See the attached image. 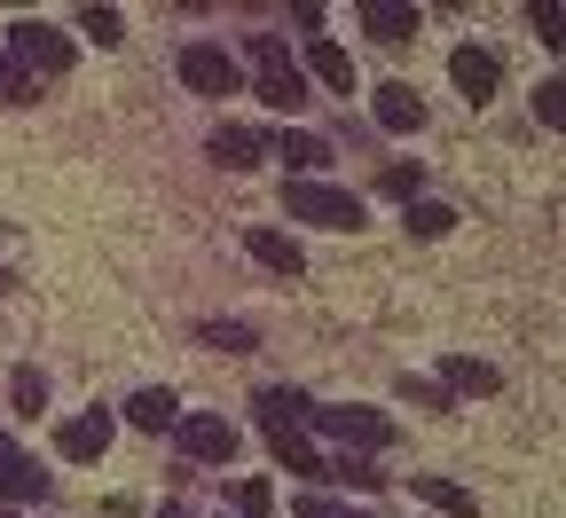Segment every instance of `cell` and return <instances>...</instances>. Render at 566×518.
Returning <instances> with one entry per match:
<instances>
[{
	"label": "cell",
	"instance_id": "1",
	"mask_svg": "<svg viewBox=\"0 0 566 518\" xmlns=\"http://www.w3.org/2000/svg\"><path fill=\"white\" fill-rule=\"evenodd\" d=\"M307 424H315V432L331 440L338 456H363V464H370L378 448H394V416H378V409H363V401H338V409H315Z\"/></svg>",
	"mask_w": 566,
	"mask_h": 518
},
{
	"label": "cell",
	"instance_id": "2",
	"mask_svg": "<svg viewBox=\"0 0 566 518\" xmlns=\"http://www.w3.org/2000/svg\"><path fill=\"white\" fill-rule=\"evenodd\" d=\"M244 55H252V87H260V103H283V110L307 103V71H300V55L283 47L275 32H252Z\"/></svg>",
	"mask_w": 566,
	"mask_h": 518
},
{
	"label": "cell",
	"instance_id": "3",
	"mask_svg": "<svg viewBox=\"0 0 566 518\" xmlns=\"http://www.w3.org/2000/svg\"><path fill=\"white\" fill-rule=\"evenodd\" d=\"M0 55H9L17 71H32V80H63L80 47H71V32H63V24H48V17H24V24L9 32V47H0Z\"/></svg>",
	"mask_w": 566,
	"mask_h": 518
},
{
	"label": "cell",
	"instance_id": "4",
	"mask_svg": "<svg viewBox=\"0 0 566 518\" xmlns=\"http://www.w3.org/2000/svg\"><path fill=\"white\" fill-rule=\"evenodd\" d=\"M283 212L307 220V229H363V197L331 181H283Z\"/></svg>",
	"mask_w": 566,
	"mask_h": 518
},
{
	"label": "cell",
	"instance_id": "5",
	"mask_svg": "<svg viewBox=\"0 0 566 518\" xmlns=\"http://www.w3.org/2000/svg\"><path fill=\"white\" fill-rule=\"evenodd\" d=\"M174 71H181V87H189V95H205V103L237 95V80H244V71H237V55H229L221 40H189Z\"/></svg>",
	"mask_w": 566,
	"mask_h": 518
},
{
	"label": "cell",
	"instance_id": "6",
	"mask_svg": "<svg viewBox=\"0 0 566 518\" xmlns=\"http://www.w3.org/2000/svg\"><path fill=\"white\" fill-rule=\"evenodd\" d=\"M111 432H118V416H111V409H87V416H63L55 448H63L71 464H103V456H111Z\"/></svg>",
	"mask_w": 566,
	"mask_h": 518
},
{
	"label": "cell",
	"instance_id": "7",
	"mask_svg": "<svg viewBox=\"0 0 566 518\" xmlns=\"http://www.w3.org/2000/svg\"><path fill=\"white\" fill-rule=\"evenodd\" d=\"M449 80H457V95H464V103H488L495 87H504V63H495V47L464 40V47L449 55Z\"/></svg>",
	"mask_w": 566,
	"mask_h": 518
},
{
	"label": "cell",
	"instance_id": "8",
	"mask_svg": "<svg viewBox=\"0 0 566 518\" xmlns=\"http://www.w3.org/2000/svg\"><path fill=\"white\" fill-rule=\"evenodd\" d=\"M174 432H181V456L189 464H229L237 456V424L229 416H181Z\"/></svg>",
	"mask_w": 566,
	"mask_h": 518
},
{
	"label": "cell",
	"instance_id": "9",
	"mask_svg": "<svg viewBox=\"0 0 566 518\" xmlns=\"http://www.w3.org/2000/svg\"><path fill=\"white\" fill-rule=\"evenodd\" d=\"M9 503H48V472L0 432V510H9Z\"/></svg>",
	"mask_w": 566,
	"mask_h": 518
},
{
	"label": "cell",
	"instance_id": "10",
	"mask_svg": "<svg viewBox=\"0 0 566 518\" xmlns=\"http://www.w3.org/2000/svg\"><path fill=\"white\" fill-rule=\"evenodd\" d=\"M268 158H283V166H292V181H323V166H331V141H323V134H300V126H283V134H268Z\"/></svg>",
	"mask_w": 566,
	"mask_h": 518
},
{
	"label": "cell",
	"instance_id": "11",
	"mask_svg": "<svg viewBox=\"0 0 566 518\" xmlns=\"http://www.w3.org/2000/svg\"><path fill=\"white\" fill-rule=\"evenodd\" d=\"M252 416H260V432H268V440H283V432H307L315 401H307V393H292V385H268V393L252 401Z\"/></svg>",
	"mask_w": 566,
	"mask_h": 518
},
{
	"label": "cell",
	"instance_id": "12",
	"mask_svg": "<svg viewBox=\"0 0 566 518\" xmlns=\"http://www.w3.org/2000/svg\"><path fill=\"white\" fill-rule=\"evenodd\" d=\"M212 166H229V173L268 166V126H212Z\"/></svg>",
	"mask_w": 566,
	"mask_h": 518
},
{
	"label": "cell",
	"instance_id": "13",
	"mask_svg": "<svg viewBox=\"0 0 566 518\" xmlns=\"http://www.w3.org/2000/svg\"><path fill=\"white\" fill-rule=\"evenodd\" d=\"M244 252H252L268 275H300V267H307L300 236H283V229H244Z\"/></svg>",
	"mask_w": 566,
	"mask_h": 518
},
{
	"label": "cell",
	"instance_id": "14",
	"mask_svg": "<svg viewBox=\"0 0 566 518\" xmlns=\"http://www.w3.org/2000/svg\"><path fill=\"white\" fill-rule=\"evenodd\" d=\"M363 32L401 47V40H417V9H409V0H363Z\"/></svg>",
	"mask_w": 566,
	"mask_h": 518
},
{
	"label": "cell",
	"instance_id": "15",
	"mask_svg": "<svg viewBox=\"0 0 566 518\" xmlns=\"http://www.w3.org/2000/svg\"><path fill=\"white\" fill-rule=\"evenodd\" d=\"M300 71H315L331 95H354V55H346L338 40H307V63H300Z\"/></svg>",
	"mask_w": 566,
	"mask_h": 518
},
{
	"label": "cell",
	"instance_id": "16",
	"mask_svg": "<svg viewBox=\"0 0 566 518\" xmlns=\"http://www.w3.org/2000/svg\"><path fill=\"white\" fill-rule=\"evenodd\" d=\"M378 126H386V134H417V126H424V103H417V87L386 80V87H378Z\"/></svg>",
	"mask_w": 566,
	"mask_h": 518
},
{
	"label": "cell",
	"instance_id": "17",
	"mask_svg": "<svg viewBox=\"0 0 566 518\" xmlns=\"http://www.w3.org/2000/svg\"><path fill=\"white\" fill-rule=\"evenodd\" d=\"M504 378H495L488 361H472V353H441V393H495Z\"/></svg>",
	"mask_w": 566,
	"mask_h": 518
},
{
	"label": "cell",
	"instance_id": "18",
	"mask_svg": "<svg viewBox=\"0 0 566 518\" xmlns=\"http://www.w3.org/2000/svg\"><path fill=\"white\" fill-rule=\"evenodd\" d=\"M126 424H142V432H174V424H181V401H174L166 385H150V393L126 401Z\"/></svg>",
	"mask_w": 566,
	"mask_h": 518
},
{
	"label": "cell",
	"instance_id": "19",
	"mask_svg": "<svg viewBox=\"0 0 566 518\" xmlns=\"http://www.w3.org/2000/svg\"><path fill=\"white\" fill-rule=\"evenodd\" d=\"M275 456H283V464H292L300 479H331V456L315 448V440H307V432H283V440H275Z\"/></svg>",
	"mask_w": 566,
	"mask_h": 518
},
{
	"label": "cell",
	"instance_id": "20",
	"mask_svg": "<svg viewBox=\"0 0 566 518\" xmlns=\"http://www.w3.org/2000/svg\"><path fill=\"white\" fill-rule=\"evenodd\" d=\"M401 229L433 244V236H449V229H457V212H449V204H433V197H417V204H401Z\"/></svg>",
	"mask_w": 566,
	"mask_h": 518
},
{
	"label": "cell",
	"instance_id": "21",
	"mask_svg": "<svg viewBox=\"0 0 566 518\" xmlns=\"http://www.w3.org/2000/svg\"><path fill=\"white\" fill-rule=\"evenodd\" d=\"M409 487H417V495H424V503H433V510H441V518H472V495H464V487H457V479H409Z\"/></svg>",
	"mask_w": 566,
	"mask_h": 518
},
{
	"label": "cell",
	"instance_id": "22",
	"mask_svg": "<svg viewBox=\"0 0 566 518\" xmlns=\"http://www.w3.org/2000/svg\"><path fill=\"white\" fill-rule=\"evenodd\" d=\"M0 103H40V80H32V71H17L9 55H0Z\"/></svg>",
	"mask_w": 566,
	"mask_h": 518
},
{
	"label": "cell",
	"instance_id": "23",
	"mask_svg": "<svg viewBox=\"0 0 566 518\" xmlns=\"http://www.w3.org/2000/svg\"><path fill=\"white\" fill-rule=\"evenodd\" d=\"M80 32H87L95 47H118V9H95V0H87V9H80Z\"/></svg>",
	"mask_w": 566,
	"mask_h": 518
},
{
	"label": "cell",
	"instance_id": "24",
	"mask_svg": "<svg viewBox=\"0 0 566 518\" xmlns=\"http://www.w3.org/2000/svg\"><path fill=\"white\" fill-rule=\"evenodd\" d=\"M331 479L363 487V495H370V487H386V479H378V464H363V456H331Z\"/></svg>",
	"mask_w": 566,
	"mask_h": 518
},
{
	"label": "cell",
	"instance_id": "25",
	"mask_svg": "<svg viewBox=\"0 0 566 518\" xmlns=\"http://www.w3.org/2000/svg\"><path fill=\"white\" fill-rule=\"evenodd\" d=\"M378 189H386V197H401V204H417L424 173H417V166H386V173H378Z\"/></svg>",
	"mask_w": 566,
	"mask_h": 518
},
{
	"label": "cell",
	"instance_id": "26",
	"mask_svg": "<svg viewBox=\"0 0 566 518\" xmlns=\"http://www.w3.org/2000/svg\"><path fill=\"white\" fill-rule=\"evenodd\" d=\"M268 503H275L268 479H237V518H268Z\"/></svg>",
	"mask_w": 566,
	"mask_h": 518
},
{
	"label": "cell",
	"instance_id": "27",
	"mask_svg": "<svg viewBox=\"0 0 566 518\" xmlns=\"http://www.w3.org/2000/svg\"><path fill=\"white\" fill-rule=\"evenodd\" d=\"M401 401H417V409H433V416H449V393H441L433 378H401Z\"/></svg>",
	"mask_w": 566,
	"mask_h": 518
},
{
	"label": "cell",
	"instance_id": "28",
	"mask_svg": "<svg viewBox=\"0 0 566 518\" xmlns=\"http://www.w3.org/2000/svg\"><path fill=\"white\" fill-rule=\"evenodd\" d=\"M9 393H17V409H24V416H32V409H48V378H40V369H17V385H9Z\"/></svg>",
	"mask_w": 566,
	"mask_h": 518
},
{
	"label": "cell",
	"instance_id": "29",
	"mask_svg": "<svg viewBox=\"0 0 566 518\" xmlns=\"http://www.w3.org/2000/svg\"><path fill=\"white\" fill-rule=\"evenodd\" d=\"M535 118H543V126H566V87H558V80L535 87Z\"/></svg>",
	"mask_w": 566,
	"mask_h": 518
},
{
	"label": "cell",
	"instance_id": "30",
	"mask_svg": "<svg viewBox=\"0 0 566 518\" xmlns=\"http://www.w3.org/2000/svg\"><path fill=\"white\" fill-rule=\"evenodd\" d=\"M205 338H212V346H252V330H244V323H205Z\"/></svg>",
	"mask_w": 566,
	"mask_h": 518
},
{
	"label": "cell",
	"instance_id": "31",
	"mask_svg": "<svg viewBox=\"0 0 566 518\" xmlns=\"http://www.w3.org/2000/svg\"><path fill=\"white\" fill-rule=\"evenodd\" d=\"M292 518H338V510H331V503H300Z\"/></svg>",
	"mask_w": 566,
	"mask_h": 518
},
{
	"label": "cell",
	"instance_id": "32",
	"mask_svg": "<svg viewBox=\"0 0 566 518\" xmlns=\"http://www.w3.org/2000/svg\"><path fill=\"white\" fill-rule=\"evenodd\" d=\"M0 290H17V267H0Z\"/></svg>",
	"mask_w": 566,
	"mask_h": 518
},
{
	"label": "cell",
	"instance_id": "33",
	"mask_svg": "<svg viewBox=\"0 0 566 518\" xmlns=\"http://www.w3.org/2000/svg\"><path fill=\"white\" fill-rule=\"evenodd\" d=\"M158 518H189V510H181V503H166V510H158Z\"/></svg>",
	"mask_w": 566,
	"mask_h": 518
},
{
	"label": "cell",
	"instance_id": "34",
	"mask_svg": "<svg viewBox=\"0 0 566 518\" xmlns=\"http://www.w3.org/2000/svg\"><path fill=\"white\" fill-rule=\"evenodd\" d=\"M0 518H17V510H0Z\"/></svg>",
	"mask_w": 566,
	"mask_h": 518
},
{
	"label": "cell",
	"instance_id": "35",
	"mask_svg": "<svg viewBox=\"0 0 566 518\" xmlns=\"http://www.w3.org/2000/svg\"><path fill=\"white\" fill-rule=\"evenodd\" d=\"M338 518H346V510H338Z\"/></svg>",
	"mask_w": 566,
	"mask_h": 518
}]
</instances>
